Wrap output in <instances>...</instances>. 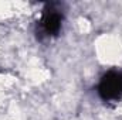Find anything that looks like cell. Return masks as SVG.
Here are the masks:
<instances>
[{
  "mask_svg": "<svg viewBox=\"0 0 122 120\" xmlns=\"http://www.w3.org/2000/svg\"><path fill=\"white\" fill-rule=\"evenodd\" d=\"M60 16L56 14V13H51V14H47L43 20V26L44 28L47 30V32H56V31L60 28Z\"/></svg>",
  "mask_w": 122,
  "mask_h": 120,
  "instance_id": "2",
  "label": "cell"
},
{
  "mask_svg": "<svg viewBox=\"0 0 122 120\" xmlns=\"http://www.w3.org/2000/svg\"><path fill=\"white\" fill-rule=\"evenodd\" d=\"M101 93L105 99H119L122 93V78L117 74L108 75L101 85Z\"/></svg>",
  "mask_w": 122,
  "mask_h": 120,
  "instance_id": "1",
  "label": "cell"
}]
</instances>
